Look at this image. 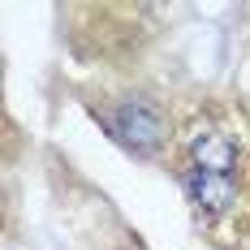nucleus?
I'll return each mask as SVG.
<instances>
[{
	"mask_svg": "<svg viewBox=\"0 0 250 250\" xmlns=\"http://www.w3.org/2000/svg\"><path fill=\"white\" fill-rule=\"evenodd\" d=\"M95 117L104 121V129L134 155H160L173 143V117L168 108L155 100L151 91H121V95H104L95 104Z\"/></svg>",
	"mask_w": 250,
	"mask_h": 250,
	"instance_id": "obj_1",
	"label": "nucleus"
},
{
	"mask_svg": "<svg viewBox=\"0 0 250 250\" xmlns=\"http://www.w3.org/2000/svg\"><path fill=\"white\" fill-rule=\"evenodd\" d=\"M186 168L237 177L242 173V147H237V138L229 129H220V125H199L194 134H186Z\"/></svg>",
	"mask_w": 250,
	"mask_h": 250,
	"instance_id": "obj_2",
	"label": "nucleus"
},
{
	"mask_svg": "<svg viewBox=\"0 0 250 250\" xmlns=\"http://www.w3.org/2000/svg\"><path fill=\"white\" fill-rule=\"evenodd\" d=\"M181 186H186L190 203L199 207L207 220H220V216H229V211L237 207V199H242V186H237V177L203 173V168H186V164H181Z\"/></svg>",
	"mask_w": 250,
	"mask_h": 250,
	"instance_id": "obj_3",
	"label": "nucleus"
}]
</instances>
